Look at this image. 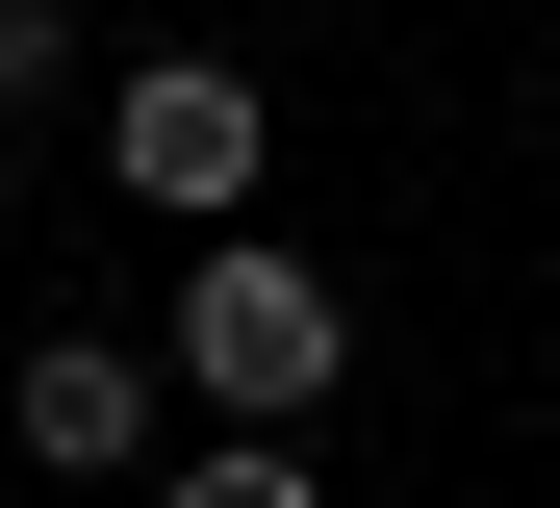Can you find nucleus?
Returning <instances> with one entry per match:
<instances>
[{
	"instance_id": "obj_5",
	"label": "nucleus",
	"mask_w": 560,
	"mask_h": 508,
	"mask_svg": "<svg viewBox=\"0 0 560 508\" xmlns=\"http://www.w3.org/2000/svg\"><path fill=\"white\" fill-rule=\"evenodd\" d=\"M51 76H77V0H0V128H26Z\"/></svg>"
},
{
	"instance_id": "obj_4",
	"label": "nucleus",
	"mask_w": 560,
	"mask_h": 508,
	"mask_svg": "<svg viewBox=\"0 0 560 508\" xmlns=\"http://www.w3.org/2000/svg\"><path fill=\"white\" fill-rule=\"evenodd\" d=\"M153 508H306V458H280V433H205V458H178Z\"/></svg>"
},
{
	"instance_id": "obj_1",
	"label": "nucleus",
	"mask_w": 560,
	"mask_h": 508,
	"mask_svg": "<svg viewBox=\"0 0 560 508\" xmlns=\"http://www.w3.org/2000/svg\"><path fill=\"white\" fill-rule=\"evenodd\" d=\"M153 356L205 381V433H306V406L357 381L331 280H306V255H255V229H205V280H178V331H153Z\"/></svg>"
},
{
	"instance_id": "obj_3",
	"label": "nucleus",
	"mask_w": 560,
	"mask_h": 508,
	"mask_svg": "<svg viewBox=\"0 0 560 508\" xmlns=\"http://www.w3.org/2000/svg\"><path fill=\"white\" fill-rule=\"evenodd\" d=\"M153 381H178L153 331H51V356H26V458H51V483H128V458H153Z\"/></svg>"
},
{
	"instance_id": "obj_2",
	"label": "nucleus",
	"mask_w": 560,
	"mask_h": 508,
	"mask_svg": "<svg viewBox=\"0 0 560 508\" xmlns=\"http://www.w3.org/2000/svg\"><path fill=\"white\" fill-rule=\"evenodd\" d=\"M255 153H280V128H255V76H230V51H153V76L103 102V178H128V203H178V229H230Z\"/></svg>"
}]
</instances>
